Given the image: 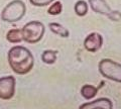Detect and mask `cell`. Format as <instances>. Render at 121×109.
<instances>
[{
	"label": "cell",
	"instance_id": "6da1fadb",
	"mask_svg": "<svg viewBox=\"0 0 121 109\" xmlns=\"http://www.w3.org/2000/svg\"><path fill=\"white\" fill-rule=\"evenodd\" d=\"M8 64L15 74H28L35 66V58L27 48L23 46H14L7 54Z\"/></svg>",
	"mask_w": 121,
	"mask_h": 109
},
{
	"label": "cell",
	"instance_id": "7a4b0ae2",
	"mask_svg": "<svg viewBox=\"0 0 121 109\" xmlns=\"http://www.w3.org/2000/svg\"><path fill=\"white\" fill-rule=\"evenodd\" d=\"M26 13V5L22 0H12L1 12V19L8 23H14L21 20Z\"/></svg>",
	"mask_w": 121,
	"mask_h": 109
},
{
	"label": "cell",
	"instance_id": "3957f363",
	"mask_svg": "<svg viewBox=\"0 0 121 109\" xmlns=\"http://www.w3.org/2000/svg\"><path fill=\"white\" fill-rule=\"evenodd\" d=\"M21 29L22 40L27 44H37L39 43L44 35L45 27L43 22L32 20L25 23Z\"/></svg>",
	"mask_w": 121,
	"mask_h": 109
},
{
	"label": "cell",
	"instance_id": "277c9868",
	"mask_svg": "<svg viewBox=\"0 0 121 109\" xmlns=\"http://www.w3.org/2000/svg\"><path fill=\"white\" fill-rule=\"evenodd\" d=\"M99 73L108 80L121 83V64L111 59H102L98 64Z\"/></svg>",
	"mask_w": 121,
	"mask_h": 109
},
{
	"label": "cell",
	"instance_id": "5b68a950",
	"mask_svg": "<svg viewBox=\"0 0 121 109\" xmlns=\"http://www.w3.org/2000/svg\"><path fill=\"white\" fill-rule=\"evenodd\" d=\"M16 80L14 76H4L0 78V99L10 100L15 95Z\"/></svg>",
	"mask_w": 121,
	"mask_h": 109
},
{
	"label": "cell",
	"instance_id": "8992f818",
	"mask_svg": "<svg viewBox=\"0 0 121 109\" xmlns=\"http://www.w3.org/2000/svg\"><path fill=\"white\" fill-rule=\"evenodd\" d=\"M103 46V36L99 32H91L85 37L84 48L89 52H96Z\"/></svg>",
	"mask_w": 121,
	"mask_h": 109
},
{
	"label": "cell",
	"instance_id": "52a82bcc",
	"mask_svg": "<svg viewBox=\"0 0 121 109\" xmlns=\"http://www.w3.org/2000/svg\"><path fill=\"white\" fill-rule=\"evenodd\" d=\"M79 109H113V103L108 98H98L82 104Z\"/></svg>",
	"mask_w": 121,
	"mask_h": 109
},
{
	"label": "cell",
	"instance_id": "ba28073f",
	"mask_svg": "<svg viewBox=\"0 0 121 109\" xmlns=\"http://www.w3.org/2000/svg\"><path fill=\"white\" fill-rule=\"evenodd\" d=\"M89 5L95 13L103 14L107 16L111 12V7L106 2V0H89Z\"/></svg>",
	"mask_w": 121,
	"mask_h": 109
},
{
	"label": "cell",
	"instance_id": "9c48e42d",
	"mask_svg": "<svg viewBox=\"0 0 121 109\" xmlns=\"http://www.w3.org/2000/svg\"><path fill=\"white\" fill-rule=\"evenodd\" d=\"M98 92H99V89L97 87H95L94 85H91V84H85L82 86L81 88V96L83 97L84 99L87 100H90V99H93L97 96Z\"/></svg>",
	"mask_w": 121,
	"mask_h": 109
},
{
	"label": "cell",
	"instance_id": "30bf717a",
	"mask_svg": "<svg viewBox=\"0 0 121 109\" xmlns=\"http://www.w3.org/2000/svg\"><path fill=\"white\" fill-rule=\"evenodd\" d=\"M48 28H50V31L52 33H55V35H59L60 37H64V39H67V37L70 36L69 29L66 28L65 26H63L60 23H58V22H51V23H48Z\"/></svg>",
	"mask_w": 121,
	"mask_h": 109
},
{
	"label": "cell",
	"instance_id": "8fae6325",
	"mask_svg": "<svg viewBox=\"0 0 121 109\" xmlns=\"http://www.w3.org/2000/svg\"><path fill=\"white\" fill-rule=\"evenodd\" d=\"M6 39L11 44H18L22 42L21 29L20 28H11L6 33Z\"/></svg>",
	"mask_w": 121,
	"mask_h": 109
},
{
	"label": "cell",
	"instance_id": "7c38bea8",
	"mask_svg": "<svg viewBox=\"0 0 121 109\" xmlns=\"http://www.w3.org/2000/svg\"><path fill=\"white\" fill-rule=\"evenodd\" d=\"M56 56H58V51L54 50H47L43 51L41 54V61L47 65H54L56 62Z\"/></svg>",
	"mask_w": 121,
	"mask_h": 109
},
{
	"label": "cell",
	"instance_id": "4fadbf2b",
	"mask_svg": "<svg viewBox=\"0 0 121 109\" xmlns=\"http://www.w3.org/2000/svg\"><path fill=\"white\" fill-rule=\"evenodd\" d=\"M74 10H75V13L77 14L78 16H80V17L86 16L87 13H88V10H89L88 2H86L85 0H79V1L75 3Z\"/></svg>",
	"mask_w": 121,
	"mask_h": 109
},
{
	"label": "cell",
	"instance_id": "5bb4252c",
	"mask_svg": "<svg viewBox=\"0 0 121 109\" xmlns=\"http://www.w3.org/2000/svg\"><path fill=\"white\" fill-rule=\"evenodd\" d=\"M63 11V4L60 1H54L50 5L48 9V13L50 15H52V16H56V15H59V14L62 13Z\"/></svg>",
	"mask_w": 121,
	"mask_h": 109
},
{
	"label": "cell",
	"instance_id": "9a60e30c",
	"mask_svg": "<svg viewBox=\"0 0 121 109\" xmlns=\"http://www.w3.org/2000/svg\"><path fill=\"white\" fill-rule=\"evenodd\" d=\"M55 0H29V3L35 7H45L52 4Z\"/></svg>",
	"mask_w": 121,
	"mask_h": 109
},
{
	"label": "cell",
	"instance_id": "2e32d148",
	"mask_svg": "<svg viewBox=\"0 0 121 109\" xmlns=\"http://www.w3.org/2000/svg\"><path fill=\"white\" fill-rule=\"evenodd\" d=\"M107 17L112 21H120L121 20V12L119 10H111Z\"/></svg>",
	"mask_w": 121,
	"mask_h": 109
}]
</instances>
